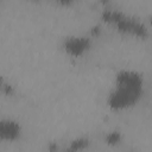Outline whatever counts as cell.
I'll return each instance as SVG.
<instances>
[{"label": "cell", "instance_id": "cell-1", "mask_svg": "<svg viewBox=\"0 0 152 152\" xmlns=\"http://www.w3.org/2000/svg\"><path fill=\"white\" fill-rule=\"evenodd\" d=\"M142 91V78L135 71L122 70L116 75L115 87L109 94L108 103L113 109H122L134 104Z\"/></svg>", "mask_w": 152, "mask_h": 152}, {"label": "cell", "instance_id": "cell-2", "mask_svg": "<svg viewBox=\"0 0 152 152\" xmlns=\"http://www.w3.org/2000/svg\"><path fill=\"white\" fill-rule=\"evenodd\" d=\"M90 46V40L87 37H69L64 40V49L65 51L74 56L78 57L83 55Z\"/></svg>", "mask_w": 152, "mask_h": 152}, {"label": "cell", "instance_id": "cell-3", "mask_svg": "<svg viewBox=\"0 0 152 152\" xmlns=\"http://www.w3.org/2000/svg\"><path fill=\"white\" fill-rule=\"evenodd\" d=\"M20 135V125L13 120H0V141L15 140Z\"/></svg>", "mask_w": 152, "mask_h": 152}, {"label": "cell", "instance_id": "cell-4", "mask_svg": "<svg viewBox=\"0 0 152 152\" xmlns=\"http://www.w3.org/2000/svg\"><path fill=\"white\" fill-rule=\"evenodd\" d=\"M87 145H88V140L86 138H78V139H76L71 142L70 150H72L74 152H77L80 150H83Z\"/></svg>", "mask_w": 152, "mask_h": 152}, {"label": "cell", "instance_id": "cell-5", "mask_svg": "<svg viewBox=\"0 0 152 152\" xmlns=\"http://www.w3.org/2000/svg\"><path fill=\"white\" fill-rule=\"evenodd\" d=\"M121 139V135L119 132H110L109 134H107L106 137V141L110 145H114V144H118Z\"/></svg>", "mask_w": 152, "mask_h": 152}, {"label": "cell", "instance_id": "cell-6", "mask_svg": "<svg viewBox=\"0 0 152 152\" xmlns=\"http://www.w3.org/2000/svg\"><path fill=\"white\" fill-rule=\"evenodd\" d=\"M1 86H2V80H1V77H0V88H1Z\"/></svg>", "mask_w": 152, "mask_h": 152}]
</instances>
